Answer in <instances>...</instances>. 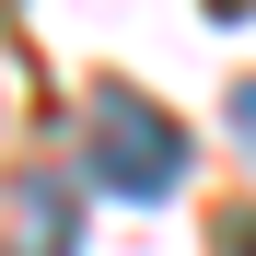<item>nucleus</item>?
Listing matches in <instances>:
<instances>
[{
	"mask_svg": "<svg viewBox=\"0 0 256 256\" xmlns=\"http://www.w3.org/2000/svg\"><path fill=\"white\" fill-rule=\"evenodd\" d=\"M233 140L256 152V82H233Z\"/></svg>",
	"mask_w": 256,
	"mask_h": 256,
	"instance_id": "nucleus-4",
	"label": "nucleus"
},
{
	"mask_svg": "<svg viewBox=\"0 0 256 256\" xmlns=\"http://www.w3.org/2000/svg\"><path fill=\"white\" fill-rule=\"evenodd\" d=\"M82 163H94V186H116V198H175V175H186V128L163 116L152 94L105 82L94 116H82Z\"/></svg>",
	"mask_w": 256,
	"mask_h": 256,
	"instance_id": "nucleus-1",
	"label": "nucleus"
},
{
	"mask_svg": "<svg viewBox=\"0 0 256 256\" xmlns=\"http://www.w3.org/2000/svg\"><path fill=\"white\" fill-rule=\"evenodd\" d=\"M12 256H70L82 244V198H70V175H24L12 186V233H0Z\"/></svg>",
	"mask_w": 256,
	"mask_h": 256,
	"instance_id": "nucleus-2",
	"label": "nucleus"
},
{
	"mask_svg": "<svg viewBox=\"0 0 256 256\" xmlns=\"http://www.w3.org/2000/svg\"><path fill=\"white\" fill-rule=\"evenodd\" d=\"M222 256H256V210H222Z\"/></svg>",
	"mask_w": 256,
	"mask_h": 256,
	"instance_id": "nucleus-3",
	"label": "nucleus"
}]
</instances>
